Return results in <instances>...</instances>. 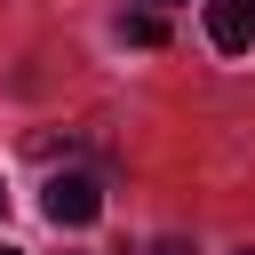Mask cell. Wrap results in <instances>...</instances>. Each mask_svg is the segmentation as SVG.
Returning a JSON list of instances; mask_svg holds the SVG:
<instances>
[{"label":"cell","instance_id":"7","mask_svg":"<svg viewBox=\"0 0 255 255\" xmlns=\"http://www.w3.org/2000/svg\"><path fill=\"white\" fill-rule=\"evenodd\" d=\"M239 255H255V247H239Z\"/></svg>","mask_w":255,"mask_h":255},{"label":"cell","instance_id":"8","mask_svg":"<svg viewBox=\"0 0 255 255\" xmlns=\"http://www.w3.org/2000/svg\"><path fill=\"white\" fill-rule=\"evenodd\" d=\"M0 207H8V191H0Z\"/></svg>","mask_w":255,"mask_h":255},{"label":"cell","instance_id":"1","mask_svg":"<svg viewBox=\"0 0 255 255\" xmlns=\"http://www.w3.org/2000/svg\"><path fill=\"white\" fill-rule=\"evenodd\" d=\"M40 215H48L56 231H80V223H96V215H104V183H96L88 167H64V175H48Z\"/></svg>","mask_w":255,"mask_h":255},{"label":"cell","instance_id":"2","mask_svg":"<svg viewBox=\"0 0 255 255\" xmlns=\"http://www.w3.org/2000/svg\"><path fill=\"white\" fill-rule=\"evenodd\" d=\"M207 40L223 56H247L255 48V0H207Z\"/></svg>","mask_w":255,"mask_h":255},{"label":"cell","instance_id":"6","mask_svg":"<svg viewBox=\"0 0 255 255\" xmlns=\"http://www.w3.org/2000/svg\"><path fill=\"white\" fill-rule=\"evenodd\" d=\"M0 255H16V247H0Z\"/></svg>","mask_w":255,"mask_h":255},{"label":"cell","instance_id":"5","mask_svg":"<svg viewBox=\"0 0 255 255\" xmlns=\"http://www.w3.org/2000/svg\"><path fill=\"white\" fill-rule=\"evenodd\" d=\"M151 8H175V0H151Z\"/></svg>","mask_w":255,"mask_h":255},{"label":"cell","instance_id":"4","mask_svg":"<svg viewBox=\"0 0 255 255\" xmlns=\"http://www.w3.org/2000/svg\"><path fill=\"white\" fill-rule=\"evenodd\" d=\"M151 255H191V247H183V239H159V247H151Z\"/></svg>","mask_w":255,"mask_h":255},{"label":"cell","instance_id":"3","mask_svg":"<svg viewBox=\"0 0 255 255\" xmlns=\"http://www.w3.org/2000/svg\"><path fill=\"white\" fill-rule=\"evenodd\" d=\"M120 40H128V48H159V40H167V16H159V8H135V16H120Z\"/></svg>","mask_w":255,"mask_h":255}]
</instances>
